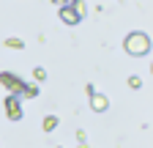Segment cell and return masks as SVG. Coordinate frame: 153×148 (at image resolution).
Segmentation results:
<instances>
[{
    "label": "cell",
    "instance_id": "cell-1",
    "mask_svg": "<svg viewBox=\"0 0 153 148\" xmlns=\"http://www.w3.org/2000/svg\"><path fill=\"white\" fill-rule=\"evenodd\" d=\"M123 47H126V52H128V55H134V58H142V55H148V52H150V39H148V33L134 30V33H128V36H126Z\"/></svg>",
    "mask_w": 153,
    "mask_h": 148
},
{
    "label": "cell",
    "instance_id": "cell-2",
    "mask_svg": "<svg viewBox=\"0 0 153 148\" xmlns=\"http://www.w3.org/2000/svg\"><path fill=\"white\" fill-rule=\"evenodd\" d=\"M0 85H3L11 96H19V93H25V85H27V82H22V80H19L16 74H11V71H3V74H0Z\"/></svg>",
    "mask_w": 153,
    "mask_h": 148
},
{
    "label": "cell",
    "instance_id": "cell-3",
    "mask_svg": "<svg viewBox=\"0 0 153 148\" xmlns=\"http://www.w3.org/2000/svg\"><path fill=\"white\" fill-rule=\"evenodd\" d=\"M6 115L11 121L22 118V104H19V96H6Z\"/></svg>",
    "mask_w": 153,
    "mask_h": 148
},
{
    "label": "cell",
    "instance_id": "cell-4",
    "mask_svg": "<svg viewBox=\"0 0 153 148\" xmlns=\"http://www.w3.org/2000/svg\"><path fill=\"white\" fill-rule=\"evenodd\" d=\"M90 107L96 110V113H104V110L109 107V99L101 96V93H93V96H90Z\"/></svg>",
    "mask_w": 153,
    "mask_h": 148
},
{
    "label": "cell",
    "instance_id": "cell-5",
    "mask_svg": "<svg viewBox=\"0 0 153 148\" xmlns=\"http://www.w3.org/2000/svg\"><path fill=\"white\" fill-rule=\"evenodd\" d=\"M60 19H63L66 25H76V22H79V16H76V11L71 8V3L60 8Z\"/></svg>",
    "mask_w": 153,
    "mask_h": 148
},
{
    "label": "cell",
    "instance_id": "cell-6",
    "mask_svg": "<svg viewBox=\"0 0 153 148\" xmlns=\"http://www.w3.org/2000/svg\"><path fill=\"white\" fill-rule=\"evenodd\" d=\"M71 8L76 11V16H79V19H82V16L88 14V6H85V0H71Z\"/></svg>",
    "mask_w": 153,
    "mask_h": 148
},
{
    "label": "cell",
    "instance_id": "cell-7",
    "mask_svg": "<svg viewBox=\"0 0 153 148\" xmlns=\"http://www.w3.org/2000/svg\"><path fill=\"white\" fill-rule=\"evenodd\" d=\"M55 126H57V118H55V115H47V118H44V123H41L44 132H52Z\"/></svg>",
    "mask_w": 153,
    "mask_h": 148
},
{
    "label": "cell",
    "instance_id": "cell-8",
    "mask_svg": "<svg viewBox=\"0 0 153 148\" xmlns=\"http://www.w3.org/2000/svg\"><path fill=\"white\" fill-rule=\"evenodd\" d=\"M6 47H11V49H22L25 41H22V39H6Z\"/></svg>",
    "mask_w": 153,
    "mask_h": 148
},
{
    "label": "cell",
    "instance_id": "cell-9",
    "mask_svg": "<svg viewBox=\"0 0 153 148\" xmlns=\"http://www.w3.org/2000/svg\"><path fill=\"white\" fill-rule=\"evenodd\" d=\"M33 77H36V82H44V80H47V69H41V66H38V69L33 71Z\"/></svg>",
    "mask_w": 153,
    "mask_h": 148
},
{
    "label": "cell",
    "instance_id": "cell-10",
    "mask_svg": "<svg viewBox=\"0 0 153 148\" xmlns=\"http://www.w3.org/2000/svg\"><path fill=\"white\" fill-rule=\"evenodd\" d=\"M25 96L30 99V96H38V88L36 85H25Z\"/></svg>",
    "mask_w": 153,
    "mask_h": 148
},
{
    "label": "cell",
    "instance_id": "cell-11",
    "mask_svg": "<svg viewBox=\"0 0 153 148\" xmlns=\"http://www.w3.org/2000/svg\"><path fill=\"white\" fill-rule=\"evenodd\" d=\"M128 85H131V88H140L142 80H140V77H128Z\"/></svg>",
    "mask_w": 153,
    "mask_h": 148
},
{
    "label": "cell",
    "instance_id": "cell-12",
    "mask_svg": "<svg viewBox=\"0 0 153 148\" xmlns=\"http://www.w3.org/2000/svg\"><path fill=\"white\" fill-rule=\"evenodd\" d=\"M71 0H55V6H68Z\"/></svg>",
    "mask_w": 153,
    "mask_h": 148
}]
</instances>
